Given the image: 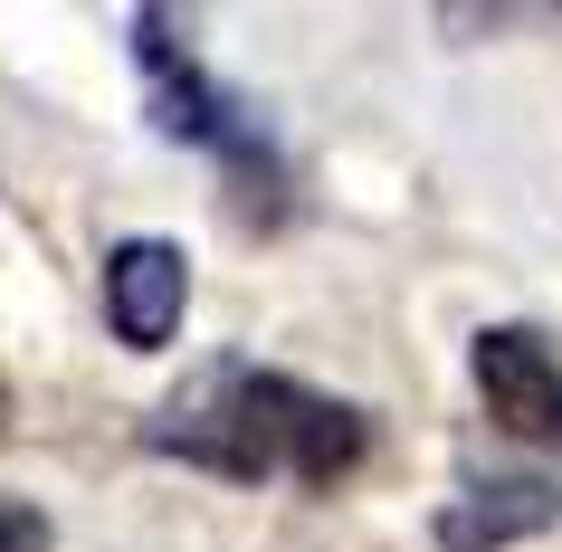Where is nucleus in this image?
<instances>
[{
	"instance_id": "obj_1",
	"label": "nucleus",
	"mask_w": 562,
	"mask_h": 552,
	"mask_svg": "<svg viewBox=\"0 0 562 552\" xmlns=\"http://www.w3.org/2000/svg\"><path fill=\"white\" fill-rule=\"evenodd\" d=\"M144 448L201 466V476H229V486H267V476H286V486H334V476L362 466L372 429H362L353 401H325V391H305L296 372L210 362V372H191L172 401L153 409Z\"/></svg>"
},
{
	"instance_id": "obj_2",
	"label": "nucleus",
	"mask_w": 562,
	"mask_h": 552,
	"mask_svg": "<svg viewBox=\"0 0 562 552\" xmlns=\"http://www.w3.org/2000/svg\"><path fill=\"white\" fill-rule=\"evenodd\" d=\"M134 67H144L153 124H162L172 144L210 153V162H220V172H229L258 210H277V191H286V172H277V144H267L258 115H248V105H238V95L172 38V20H162V10H134Z\"/></svg>"
},
{
	"instance_id": "obj_3",
	"label": "nucleus",
	"mask_w": 562,
	"mask_h": 552,
	"mask_svg": "<svg viewBox=\"0 0 562 552\" xmlns=\"http://www.w3.org/2000/svg\"><path fill=\"white\" fill-rule=\"evenodd\" d=\"M476 401L505 438L562 458V352L533 324H486L476 334Z\"/></svg>"
},
{
	"instance_id": "obj_4",
	"label": "nucleus",
	"mask_w": 562,
	"mask_h": 552,
	"mask_svg": "<svg viewBox=\"0 0 562 552\" xmlns=\"http://www.w3.org/2000/svg\"><path fill=\"white\" fill-rule=\"evenodd\" d=\"M95 295H105V334L124 352H162L181 334V315H191V258L172 238H115Z\"/></svg>"
},
{
	"instance_id": "obj_5",
	"label": "nucleus",
	"mask_w": 562,
	"mask_h": 552,
	"mask_svg": "<svg viewBox=\"0 0 562 552\" xmlns=\"http://www.w3.org/2000/svg\"><path fill=\"white\" fill-rule=\"evenodd\" d=\"M562 523V486L553 476H486L468 486L458 505H439V552H505V543H533Z\"/></svg>"
},
{
	"instance_id": "obj_6",
	"label": "nucleus",
	"mask_w": 562,
	"mask_h": 552,
	"mask_svg": "<svg viewBox=\"0 0 562 552\" xmlns=\"http://www.w3.org/2000/svg\"><path fill=\"white\" fill-rule=\"evenodd\" d=\"M0 552H58V523L30 495H0Z\"/></svg>"
}]
</instances>
